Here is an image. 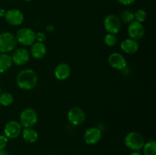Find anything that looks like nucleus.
<instances>
[{
    "instance_id": "obj_22",
    "label": "nucleus",
    "mask_w": 156,
    "mask_h": 155,
    "mask_svg": "<svg viewBox=\"0 0 156 155\" xmlns=\"http://www.w3.org/2000/svg\"><path fill=\"white\" fill-rule=\"evenodd\" d=\"M147 18V12L144 9H138L134 12V21L143 23Z\"/></svg>"
},
{
    "instance_id": "obj_26",
    "label": "nucleus",
    "mask_w": 156,
    "mask_h": 155,
    "mask_svg": "<svg viewBox=\"0 0 156 155\" xmlns=\"http://www.w3.org/2000/svg\"><path fill=\"white\" fill-rule=\"evenodd\" d=\"M120 4L123 5H131L133 4L136 0H117Z\"/></svg>"
},
{
    "instance_id": "obj_15",
    "label": "nucleus",
    "mask_w": 156,
    "mask_h": 155,
    "mask_svg": "<svg viewBox=\"0 0 156 155\" xmlns=\"http://www.w3.org/2000/svg\"><path fill=\"white\" fill-rule=\"evenodd\" d=\"M30 55H31L34 59H42L45 57L47 54V46L44 43L35 41L30 48Z\"/></svg>"
},
{
    "instance_id": "obj_31",
    "label": "nucleus",
    "mask_w": 156,
    "mask_h": 155,
    "mask_svg": "<svg viewBox=\"0 0 156 155\" xmlns=\"http://www.w3.org/2000/svg\"><path fill=\"white\" fill-rule=\"evenodd\" d=\"M22 1H24V2H31V1H33V0H22Z\"/></svg>"
},
{
    "instance_id": "obj_7",
    "label": "nucleus",
    "mask_w": 156,
    "mask_h": 155,
    "mask_svg": "<svg viewBox=\"0 0 156 155\" xmlns=\"http://www.w3.org/2000/svg\"><path fill=\"white\" fill-rule=\"evenodd\" d=\"M86 115L85 111L79 106H73L69 109L67 113V119L69 122L75 126H79L83 124Z\"/></svg>"
},
{
    "instance_id": "obj_13",
    "label": "nucleus",
    "mask_w": 156,
    "mask_h": 155,
    "mask_svg": "<svg viewBox=\"0 0 156 155\" xmlns=\"http://www.w3.org/2000/svg\"><path fill=\"white\" fill-rule=\"evenodd\" d=\"M108 63L112 67L117 70H123L126 68L127 62L124 56L120 53H112L108 56Z\"/></svg>"
},
{
    "instance_id": "obj_23",
    "label": "nucleus",
    "mask_w": 156,
    "mask_h": 155,
    "mask_svg": "<svg viewBox=\"0 0 156 155\" xmlns=\"http://www.w3.org/2000/svg\"><path fill=\"white\" fill-rule=\"evenodd\" d=\"M104 42L108 46H114L117 43V38L115 34L108 33L104 38Z\"/></svg>"
},
{
    "instance_id": "obj_9",
    "label": "nucleus",
    "mask_w": 156,
    "mask_h": 155,
    "mask_svg": "<svg viewBox=\"0 0 156 155\" xmlns=\"http://www.w3.org/2000/svg\"><path fill=\"white\" fill-rule=\"evenodd\" d=\"M4 18L6 22L12 26L21 25L24 19V14L22 13V12L16 9L6 11Z\"/></svg>"
},
{
    "instance_id": "obj_3",
    "label": "nucleus",
    "mask_w": 156,
    "mask_h": 155,
    "mask_svg": "<svg viewBox=\"0 0 156 155\" xmlns=\"http://www.w3.org/2000/svg\"><path fill=\"white\" fill-rule=\"evenodd\" d=\"M17 40L15 35L10 32L0 33V53H9L16 47Z\"/></svg>"
},
{
    "instance_id": "obj_27",
    "label": "nucleus",
    "mask_w": 156,
    "mask_h": 155,
    "mask_svg": "<svg viewBox=\"0 0 156 155\" xmlns=\"http://www.w3.org/2000/svg\"><path fill=\"white\" fill-rule=\"evenodd\" d=\"M46 30L48 33H53L55 31V27L53 24H48V25L46 26Z\"/></svg>"
},
{
    "instance_id": "obj_32",
    "label": "nucleus",
    "mask_w": 156,
    "mask_h": 155,
    "mask_svg": "<svg viewBox=\"0 0 156 155\" xmlns=\"http://www.w3.org/2000/svg\"><path fill=\"white\" fill-rule=\"evenodd\" d=\"M0 94H1V85H0Z\"/></svg>"
},
{
    "instance_id": "obj_5",
    "label": "nucleus",
    "mask_w": 156,
    "mask_h": 155,
    "mask_svg": "<svg viewBox=\"0 0 156 155\" xmlns=\"http://www.w3.org/2000/svg\"><path fill=\"white\" fill-rule=\"evenodd\" d=\"M36 32L28 27H23L17 31L15 37L17 42L24 46H30L36 41L35 40Z\"/></svg>"
},
{
    "instance_id": "obj_33",
    "label": "nucleus",
    "mask_w": 156,
    "mask_h": 155,
    "mask_svg": "<svg viewBox=\"0 0 156 155\" xmlns=\"http://www.w3.org/2000/svg\"><path fill=\"white\" fill-rule=\"evenodd\" d=\"M51 1H52V0H51Z\"/></svg>"
},
{
    "instance_id": "obj_8",
    "label": "nucleus",
    "mask_w": 156,
    "mask_h": 155,
    "mask_svg": "<svg viewBox=\"0 0 156 155\" xmlns=\"http://www.w3.org/2000/svg\"><path fill=\"white\" fill-rule=\"evenodd\" d=\"M145 32H146V30H145V27L143 23L133 21L129 23L128 25L127 33L131 39L137 41L143 39L145 36Z\"/></svg>"
},
{
    "instance_id": "obj_14",
    "label": "nucleus",
    "mask_w": 156,
    "mask_h": 155,
    "mask_svg": "<svg viewBox=\"0 0 156 155\" xmlns=\"http://www.w3.org/2000/svg\"><path fill=\"white\" fill-rule=\"evenodd\" d=\"M71 75V67L69 64L62 62L58 64L54 69V76L59 81H65Z\"/></svg>"
},
{
    "instance_id": "obj_6",
    "label": "nucleus",
    "mask_w": 156,
    "mask_h": 155,
    "mask_svg": "<svg viewBox=\"0 0 156 155\" xmlns=\"http://www.w3.org/2000/svg\"><path fill=\"white\" fill-rule=\"evenodd\" d=\"M104 27L105 30L108 33H112V34H117L120 32L121 29V21L117 15H107L104 19Z\"/></svg>"
},
{
    "instance_id": "obj_2",
    "label": "nucleus",
    "mask_w": 156,
    "mask_h": 155,
    "mask_svg": "<svg viewBox=\"0 0 156 155\" xmlns=\"http://www.w3.org/2000/svg\"><path fill=\"white\" fill-rule=\"evenodd\" d=\"M125 145L133 151H140L145 144L144 137L137 132H130L124 138Z\"/></svg>"
},
{
    "instance_id": "obj_28",
    "label": "nucleus",
    "mask_w": 156,
    "mask_h": 155,
    "mask_svg": "<svg viewBox=\"0 0 156 155\" xmlns=\"http://www.w3.org/2000/svg\"><path fill=\"white\" fill-rule=\"evenodd\" d=\"M0 155H9V153L5 149H0Z\"/></svg>"
},
{
    "instance_id": "obj_30",
    "label": "nucleus",
    "mask_w": 156,
    "mask_h": 155,
    "mask_svg": "<svg viewBox=\"0 0 156 155\" xmlns=\"http://www.w3.org/2000/svg\"><path fill=\"white\" fill-rule=\"evenodd\" d=\"M129 155H142L139 151H133Z\"/></svg>"
},
{
    "instance_id": "obj_18",
    "label": "nucleus",
    "mask_w": 156,
    "mask_h": 155,
    "mask_svg": "<svg viewBox=\"0 0 156 155\" xmlns=\"http://www.w3.org/2000/svg\"><path fill=\"white\" fill-rule=\"evenodd\" d=\"M11 56L8 53H0V74L7 71L12 65Z\"/></svg>"
},
{
    "instance_id": "obj_24",
    "label": "nucleus",
    "mask_w": 156,
    "mask_h": 155,
    "mask_svg": "<svg viewBox=\"0 0 156 155\" xmlns=\"http://www.w3.org/2000/svg\"><path fill=\"white\" fill-rule=\"evenodd\" d=\"M47 39V35L44 33V32H37L35 34V40L37 42L44 43Z\"/></svg>"
},
{
    "instance_id": "obj_25",
    "label": "nucleus",
    "mask_w": 156,
    "mask_h": 155,
    "mask_svg": "<svg viewBox=\"0 0 156 155\" xmlns=\"http://www.w3.org/2000/svg\"><path fill=\"white\" fill-rule=\"evenodd\" d=\"M9 143V138L5 135H0V149H5Z\"/></svg>"
},
{
    "instance_id": "obj_4",
    "label": "nucleus",
    "mask_w": 156,
    "mask_h": 155,
    "mask_svg": "<svg viewBox=\"0 0 156 155\" xmlns=\"http://www.w3.org/2000/svg\"><path fill=\"white\" fill-rule=\"evenodd\" d=\"M20 124L24 128H33L38 121V115L33 108H25L20 114Z\"/></svg>"
},
{
    "instance_id": "obj_11",
    "label": "nucleus",
    "mask_w": 156,
    "mask_h": 155,
    "mask_svg": "<svg viewBox=\"0 0 156 155\" xmlns=\"http://www.w3.org/2000/svg\"><path fill=\"white\" fill-rule=\"evenodd\" d=\"M22 126L15 120H10L4 126V135L9 139H15L21 133Z\"/></svg>"
},
{
    "instance_id": "obj_19",
    "label": "nucleus",
    "mask_w": 156,
    "mask_h": 155,
    "mask_svg": "<svg viewBox=\"0 0 156 155\" xmlns=\"http://www.w3.org/2000/svg\"><path fill=\"white\" fill-rule=\"evenodd\" d=\"M142 150L144 155H156V141L155 140H151L148 142H145Z\"/></svg>"
},
{
    "instance_id": "obj_20",
    "label": "nucleus",
    "mask_w": 156,
    "mask_h": 155,
    "mask_svg": "<svg viewBox=\"0 0 156 155\" xmlns=\"http://www.w3.org/2000/svg\"><path fill=\"white\" fill-rule=\"evenodd\" d=\"M120 18V21L124 24H128L131 23L134 21V13L129 10H123L120 12V16H118Z\"/></svg>"
},
{
    "instance_id": "obj_12",
    "label": "nucleus",
    "mask_w": 156,
    "mask_h": 155,
    "mask_svg": "<svg viewBox=\"0 0 156 155\" xmlns=\"http://www.w3.org/2000/svg\"><path fill=\"white\" fill-rule=\"evenodd\" d=\"M102 137V131L98 127L88 128L84 133V141L87 144L93 145L101 141Z\"/></svg>"
},
{
    "instance_id": "obj_16",
    "label": "nucleus",
    "mask_w": 156,
    "mask_h": 155,
    "mask_svg": "<svg viewBox=\"0 0 156 155\" xmlns=\"http://www.w3.org/2000/svg\"><path fill=\"white\" fill-rule=\"evenodd\" d=\"M140 48L138 41L131 38L123 40L120 43V49L123 53L126 54H134L136 53Z\"/></svg>"
},
{
    "instance_id": "obj_1",
    "label": "nucleus",
    "mask_w": 156,
    "mask_h": 155,
    "mask_svg": "<svg viewBox=\"0 0 156 155\" xmlns=\"http://www.w3.org/2000/svg\"><path fill=\"white\" fill-rule=\"evenodd\" d=\"M37 74L30 68H25L18 72L16 77L18 87L24 91H30L37 84Z\"/></svg>"
},
{
    "instance_id": "obj_29",
    "label": "nucleus",
    "mask_w": 156,
    "mask_h": 155,
    "mask_svg": "<svg viewBox=\"0 0 156 155\" xmlns=\"http://www.w3.org/2000/svg\"><path fill=\"white\" fill-rule=\"evenodd\" d=\"M5 10H4V9H0V17H4L5 16Z\"/></svg>"
},
{
    "instance_id": "obj_10",
    "label": "nucleus",
    "mask_w": 156,
    "mask_h": 155,
    "mask_svg": "<svg viewBox=\"0 0 156 155\" xmlns=\"http://www.w3.org/2000/svg\"><path fill=\"white\" fill-rule=\"evenodd\" d=\"M12 63L15 65L21 66L26 65L30 60V53L25 48H18L13 52L11 56Z\"/></svg>"
},
{
    "instance_id": "obj_17",
    "label": "nucleus",
    "mask_w": 156,
    "mask_h": 155,
    "mask_svg": "<svg viewBox=\"0 0 156 155\" xmlns=\"http://www.w3.org/2000/svg\"><path fill=\"white\" fill-rule=\"evenodd\" d=\"M21 133H22L23 139L26 142L30 143V144L36 142L39 138L37 132L33 128H24Z\"/></svg>"
},
{
    "instance_id": "obj_21",
    "label": "nucleus",
    "mask_w": 156,
    "mask_h": 155,
    "mask_svg": "<svg viewBox=\"0 0 156 155\" xmlns=\"http://www.w3.org/2000/svg\"><path fill=\"white\" fill-rule=\"evenodd\" d=\"M14 97L9 92H4L0 94V104L3 106H9L13 103Z\"/></svg>"
}]
</instances>
